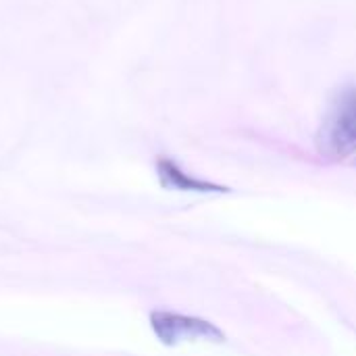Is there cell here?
Listing matches in <instances>:
<instances>
[{"instance_id": "cell-1", "label": "cell", "mask_w": 356, "mask_h": 356, "mask_svg": "<svg viewBox=\"0 0 356 356\" xmlns=\"http://www.w3.org/2000/svg\"><path fill=\"white\" fill-rule=\"evenodd\" d=\"M317 150L330 161L356 152V83L344 86L330 104L317 131Z\"/></svg>"}, {"instance_id": "cell-2", "label": "cell", "mask_w": 356, "mask_h": 356, "mask_svg": "<svg viewBox=\"0 0 356 356\" xmlns=\"http://www.w3.org/2000/svg\"><path fill=\"white\" fill-rule=\"evenodd\" d=\"M150 327L165 346H177L186 342H211V344L225 342V334L215 323L200 317H190L169 311H152Z\"/></svg>"}, {"instance_id": "cell-3", "label": "cell", "mask_w": 356, "mask_h": 356, "mask_svg": "<svg viewBox=\"0 0 356 356\" xmlns=\"http://www.w3.org/2000/svg\"><path fill=\"white\" fill-rule=\"evenodd\" d=\"M156 173L161 179V186L167 190H177V192H198V194H225L229 188L198 179L194 175H188L175 161L171 159H159L156 161Z\"/></svg>"}]
</instances>
